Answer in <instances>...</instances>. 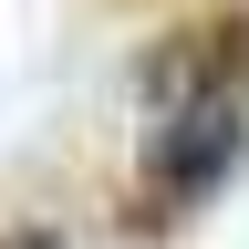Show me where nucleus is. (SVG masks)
Masks as SVG:
<instances>
[{
	"label": "nucleus",
	"mask_w": 249,
	"mask_h": 249,
	"mask_svg": "<svg viewBox=\"0 0 249 249\" xmlns=\"http://www.w3.org/2000/svg\"><path fill=\"white\" fill-rule=\"evenodd\" d=\"M249 166V93H208V104H166L145 114V145H135V187H124V208H135V229H187L218 187Z\"/></svg>",
	"instance_id": "nucleus-1"
},
{
	"label": "nucleus",
	"mask_w": 249,
	"mask_h": 249,
	"mask_svg": "<svg viewBox=\"0 0 249 249\" xmlns=\"http://www.w3.org/2000/svg\"><path fill=\"white\" fill-rule=\"evenodd\" d=\"M208 93H249V0L239 11H208V21H177L135 52V104L166 114V104H208Z\"/></svg>",
	"instance_id": "nucleus-2"
},
{
	"label": "nucleus",
	"mask_w": 249,
	"mask_h": 249,
	"mask_svg": "<svg viewBox=\"0 0 249 249\" xmlns=\"http://www.w3.org/2000/svg\"><path fill=\"white\" fill-rule=\"evenodd\" d=\"M0 249H62V229H42V218H11V229H0Z\"/></svg>",
	"instance_id": "nucleus-3"
}]
</instances>
